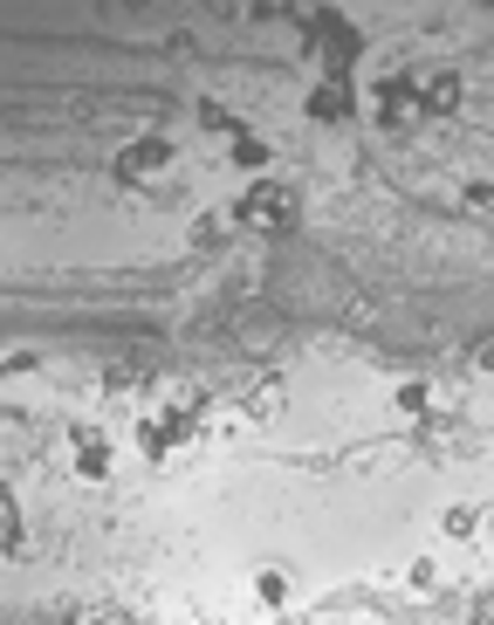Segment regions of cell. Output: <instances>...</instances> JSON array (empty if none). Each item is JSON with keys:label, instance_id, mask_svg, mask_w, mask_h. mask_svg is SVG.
<instances>
[{"label": "cell", "instance_id": "5b68a950", "mask_svg": "<svg viewBox=\"0 0 494 625\" xmlns=\"http://www.w3.org/2000/svg\"><path fill=\"white\" fill-rule=\"evenodd\" d=\"M460 69H426L420 76V117H453L460 111Z\"/></svg>", "mask_w": 494, "mask_h": 625}, {"label": "cell", "instance_id": "e0dca14e", "mask_svg": "<svg viewBox=\"0 0 494 625\" xmlns=\"http://www.w3.org/2000/svg\"><path fill=\"white\" fill-rule=\"evenodd\" d=\"M481 536H494V502H487V509H481Z\"/></svg>", "mask_w": 494, "mask_h": 625}, {"label": "cell", "instance_id": "5bb4252c", "mask_svg": "<svg viewBox=\"0 0 494 625\" xmlns=\"http://www.w3.org/2000/svg\"><path fill=\"white\" fill-rule=\"evenodd\" d=\"M254 598H262V605H282V598H289V578H282V570H262V578H254Z\"/></svg>", "mask_w": 494, "mask_h": 625}, {"label": "cell", "instance_id": "9c48e42d", "mask_svg": "<svg viewBox=\"0 0 494 625\" xmlns=\"http://www.w3.org/2000/svg\"><path fill=\"white\" fill-rule=\"evenodd\" d=\"M199 124H206V132H233V138H241V111H233V103H220V96L199 103Z\"/></svg>", "mask_w": 494, "mask_h": 625}, {"label": "cell", "instance_id": "ac0fdd59", "mask_svg": "<svg viewBox=\"0 0 494 625\" xmlns=\"http://www.w3.org/2000/svg\"><path fill=\"white\" fill-rule=\"evenodd\" d=\"M481 612H487V618H494V584H487V598H481Z\"/></svg>", "mask_w": 494, "mask_h": 625}, {"label": "cell", "instance_id": "277c9868", "mask_svg": "<svg viewBox=\"0 0 494 625\" xmlns=\"http://www.w3.org/2000/svg\"><path fill=\"white\" fill-rule=\"evenodd\" d=\"M371 96H378V124H384V132H392V124H412V117H420V76H384Z\"/></svg>", "mask_w": 494, "mask_h": 625}, {"label": "cell", "instance_id": "30bf717a", "mask_svg": "<svg viewBox=\"0 0 494 625\" xmlns=\"http://www.w3.org/2000/svg\"><path fill=\"white\" fill-rule=\"evenodd\" d=\"M439 530H447V536H481V509L474 502H453L447 515H439Z\"/></svg>", "mask_w": 494, "mask_h": 625}, {"label": "cell", "instance_id": "8fae6325", "mask_svg": "<svg viewBox=\"0 0 494 625\" xmlns=\"http://www.w3.org/2000/svg\"><path fill=\"white\" fill-rule=\"evenodd\" d=\"M460 206H467V214H481V220H494V179H467Z\"/></svg>", "mask_w": 494, "mask_h": 625}, {"label": "cell", "instance_id": "ba28073f", "mask_svg": "<svg viewBox=\"0 0 494 625\" xmlns=\"http://www.w3.org/2000/svg\"><path fill=\"white\" fill-rule=\"evenodd\" d=\"M392 406L405 412V420H426V412H433V385L426 378H405L399 393H392Z\"/></svg>", "mask_w": 494, "mask_h": 625}, {"label": "cell", "instance_id": "52a82bcc", "mask_svg": "<svg viewBox=\"0 0 494 625\" xmlns=\"http://www.w3.org/2000/svg\"><path fill=\"white\" fill-rule=\"evenodd\" d=\"M0 543H8V557H28V523H21L14 495H0Z\"/></svg>", "mask_w": 494, "mask_h": 625}, {"label": "cell", "instance_id": "3957f363", "mask_svg": "<svg viewBox=\"0 0 494 625\" xmlns=\"http://www.w3.org/2000/svg\"><path fill=\"white\" fill-rule=\"evenodd\" d=\"M165 166H172V138H159V132H151V138H138L131 151H117L111 179H117V186H138L145 172H165Z\"/></svg>", "mask_w": 494, "mask_h": 625}, {"label": "cell", "instance_id": "4fadbf2b", "mask_svg": "<svg viewBox=\"0 0 494 625\" xmlns=\"http://www.w3.org/2000/svg\"><path fill=\"white\" fill-rule=\"evenodd\" d=\"M248 412H254V420H275V412H282V385L262 378V385H254V399H248Z\"/></svg>", "mask_w": 494, "mask_h": 625}, {"label": "cell", "instance_id": "8992f818", "mask_svg": "<svg viewBox=\"0 0 494 625\" xmlns=\"http://www.w3.org/2000/svg\"><path fill=\"white\" fill-rule=\"evenodd\" d=\"M357 111V90H351V76H323L317 90H309V117L317 124H344Z\"/></svg>", "mask_w": 494, "mask_h": 625}, {"label": "cell", "instance_id": "9a60e30c", "mask_svg": "<svg viewBox=\"0 0 494 625\" xmlns=\"http://www.w3.org/2000/svg\"><path fill=\"white\" fill-rule=\"evenodd\" d=\"M193 248H199V254H206V248H220V220H214V214L193 220Z\"/></svg>", "mask_w": 494, "mask_h": 625}, {"label": "cell", "instance_id": "6da1fadb", "mask_svg": "<svg viewBox=\"0 0 494 625\" xmlns=\"http://www.w3.org/2000/svg\"><path fill=\"white\" fill-rule=\"evenodd\" d=\"M233 220L254 227V234H289L296 227V193L275 186V179H254V186L241 193V206H233Z\"/></svg>", "mask_w": 494, "mask_h": 625}, {"label": "cell", "instance_id": "7a4b0ae2", "mask_svg": "<svg viewBox=\"0 0 494 625\" xmlns=\"http://www.w3.org/2000/svg\"><path fill=\"white\" fill-rule=\"evenodd\" d=\"M69 447H76V481H111V433L90 427V420H76L69 427Z\"/></svg>", "mask_w": 494, "mask_h": 625}, {"label": "cell", "instance_id": "2e32d148", "mask_svg": "<svg viewBox=\"0 0 494 625\" xmlns=\"http://www.w3.org/2000/svg\"><path fill=\"white\" fill-rule=\"evenodd\" d=\"M474 372H487V378H494V337H487V344H474Z\"/></svg>", "mask_w": 494, "mask_h": 625}, {"label": "cell", "instance_id": "7c38bea8", "mask_svg": "<svg viewBox=\"0 0 494 625\" xmlns=\"http://www.w3.org/2000/svg\"><path fill=\"white\" fill-rule=\"evenodd\" d=\"M275 159V151L262 145V138H254V132H241V138H233V166H248V172H262Z\"/></svg>", "mask_w": 494, "mask_h": 625}]
</instances>
